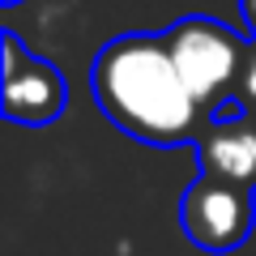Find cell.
Returning <instances> with one entry per match:
<instances>
[{
  "instance_id": "5",
  "label": "cell",
  "mask_w": 256,
  "mask_h": 256,
  "mask_svg": "<svg viewBox=\"0 0 256 256\" xmlns=\"http://www.w3.org/2000/svg\"><path fill=\"white\" fill-rule=\"evenodd\" d=\"M192 154L201 175L256 192V116H248L239 102H226L218 116L205 120L192 141Z\"/></svg>"
},
{
  "instance_id": "2",
  "label": "cell",
  "mask_w": 256,
  "mask_h": 256,
  "mask_svg": "<svg viewBox=\"0 0 256 256\" xmlns=\"http://www.w3.org/2000/svg\"><path fill=\"white\" fill-rule=\"evenodd\" d=\"M162 38L188 94L205 116H218L226 102H235L248 52H252L248 34L218 18H180L171 30H162Z\"/></svg>"
},
{
  "instance_id": "8",
  "label": "cell",
  "mask_w": 256,
  "mask_h": 256,
  "mask_svg": "<svg viewBox=\"0 0 256 256\" xmlns=\"http://www.w3.org/2000/svg\"><path fill=\"white\" fill-rule=\"evenodd\" d=\"M4 4H22V0H4Z\"/></svg>"
},
{
  "instance_id": "7",
  "label": "cell",
  "mask_w": 256,
  "mask_h": 256,
  "mask_svg": "<svg viewBox=\"0 0 256 256\" xmlns=\"http://www.w3.org/2000/svg\"><path fill=\"white\" fill-rule=\"evenodd\" d=\"M239 9H244V22H248V30L256 38V0H239Z\"/></svg>"
},
{
  "instance_id": "4",
  "label": "cell",
  "mask_w": 256,
  "mask_h": 256,
  "mask_svg": "<svg viewBox=\"0 0 256 256\" xmlns=\"http://www.w3.org/2000/svg\"><path fill=\"white\" fill-rule=\"evenodd\" d=\"M0 47H4V77H0L4 116L26 128H43L52 120H60L64 102H68V86H64L60 68L52 60H43V56L26 52L13 30H4Z\"/></svg>"
},
{
  "instance_id": "6",
  "label": "cell",
  "mask_w": 256,
  "mask_h": 256,
  "mask_svg": "<svg viewBox=\"0 0 256 256\" xmlns=\"http://www.w3.org/2000/svg\"><path fill=\"white\" fill-rule=\"evenodd\" d=\"M235 102L248 111V116H256V38H252V52H248L244 77H239V94H235Z\"/></svg>"
},
{
  "instance_id": "1",
  "label": "cell",
  "mask_w": 256,
  "mask_h": 256,
  "mask_svg": "<svg viewBox=\"0 0 256 256\" xmlns=\"http://www.w3.org/2000/svg\"><path fill=\"white\" fill-rule=\"evenodd\" d=\"M90 94L124 137L154 150L192 146L205 111L188 94L162 34H120L90 64Z\"/></svg>"
},
{
  "instance_id": "3",
  "label": "cell",
  "mask_w": 256,
  "mask_h": 256,
  "mask_svg": "<svg viewBox=\"0 0 256 256\" xmlns=\"http://www.w3.org/2000/svg\"><path fill=\"white\" fill-rule=\"evenodd\" d=\"M180 226L188 244L201 252L214 256L239 252L256 226V192L214 180V175H196L180 201Z\"/></svg>"
}]
</instances>
